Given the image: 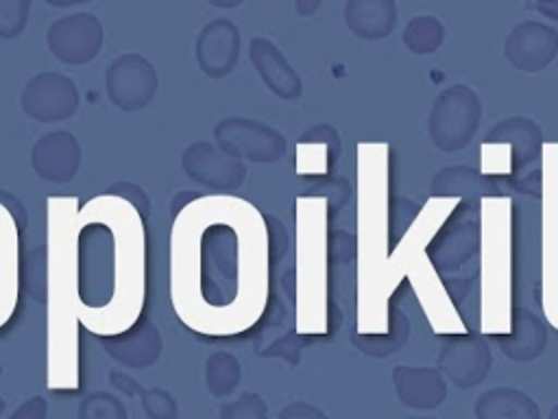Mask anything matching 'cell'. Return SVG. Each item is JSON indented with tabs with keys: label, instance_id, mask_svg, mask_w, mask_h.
Here are the masks:
<instances>
[{
	"label": "cell",
	"instance_id": "obj_1",
	"mask_svg": "<svg viewBox=\"0 0 558 419\" xmlns=\"http://www.w3.org/2000/svg\"><path fill=\"white\" fill-rule=\"evenodd\" d=\"M266 216L233 192L196 194L172 214L170 306L194 334L229 338L253 330L270 301Z\"/></svg>",
	"mask_w": 558,
	"mask_h": 419
},
{
	"label": "cell",
	"instance_id": "obj_2",
	"mask_svg": "<svg viewBox=\"0 0 558 419\" xmlns=\"http://www.w3.org/2000/svg\"><path fill=\"white\" fill-rule=\"evenodd\" d=\"M144 214L126 199L102 192L76 214L78 321L94 336L131 327L146 306Z\"/></svg>",
	"mask_w": 558,
	"mask_h": 419
},
{
	"label": "cell",
	"instance_id": "obj_3",
	"mask_svg": "<svg viewBox=\"0 0 558 419\" xmlns=\"http://www.w3.org/2000/svg\"><path fill=\"white\" fill-rule=\"evenodd\" d=\"M76 196H48V284H46V386L54 393L81 388V336L76 303Z\"/></svg>",
	"mask_w": 558,
	"mask_h": 419
},
{
	"label": "cell",
	"instance_id": "obj_4",
	"mask_svg": "<svg viewBox=\"0 0 558 419\" xmlns=\"http://www.w3.org/2000/svg\"><path fill=\"white\" fill-rule=\"evenodd\" d=\"M329 201L318 194L296 199V266L294 306L296 332L312 338L331 334L342 319L329 301Z\"/></svg>",
	"mask_w": 558,
	"mask_h": 419
},
{
	"label": "cell",
	"instance_id": "obj_5",
	"mask_svg": "<svg viewBox=\"0 0 558 419\" xmlns=\"http://www.w3.org/2000/svg\"><path fill=\"white\" fill-rule=\"evenodd\" d=\"M482 301L486 334L499 332V319L510 327V316L504 314V301L510 306L512 284V220L510 203L504 196L482 199Z\"/></svg>",
	"mask_w": 558,
	"mask_h": 419
},
{
	"label": "cell",
	"instance_id": "obj_6",
	"mask_svg": "<svg viewBox=\"0 0 558 419\" xmlns=\"http://www.w3.org/2000/svg\"><path fill=\"white\" fill-rule=\"evenodd\" d=\"M484 223L482 199H462L427 238L423 255L436 273H453L462 268L482 249Z\"/></svg>",
	"mask_w": 558,
	"mask_h": 419
},
{
	"label": "cell",
	"instance_id": "obj_7",
	"mask_svg": "<svg viewBox=\"0 0 558 419\" xmlns=\"http://www.w3.org/2000/svg\"><path fill=\"white\" fill-rule=\"evenodd\" d=\"M484 144L510 146L508 181L514 190L541 199L543 188V131L527 116H508L499 120L486 135Z\"/></svg>",
	"mask_w": 558,
	"mask_h": 419
},
{
	"label": "cell",
	"instance_id": "obj_8",
	"mask_svg": "<svg viewBox=\"0 0 558 419\" xmlns=\"http://www.w3.org/2000/svg\"><path fill=\"white\" fill-rule=\"evenodd\" d=\"M541 292L545 316L558 330V142L543 146Z\"/></svg>",
	"mask_w": 558,
	"mask_h": 419
},
{
	"label": "cell",
	"instance_id": "obj_9",
	"mask_svg": "<svg viewBox=\"0 0 558 419\" xmlns=\"http://www.w3.org/2000/svg\"><path fill=\"white\" fill-rule=\"evenodd\" d=\"M482 120V100L464 83L445 87L432 103L427 116V135L442 153H456L471 144Z\"/></svg>",
	"mask_w": 558,
	"mask_h": 419
},
{
	"label": "cell",
	"instance_id": "obj_10",
	"mask_svg": "<svg viewBox=\"0 0 558 419\" xmlns=\"http://www.w3.org/2000/svg\"><path fill=\"white\" fill-rule=\"evenodd\" d=\"M214 142L229 155L253 164H275L288 148L281 131L242 116L218 120L214 127Z\"/></svg>",
	"mask_w": 558,
	"mask_h": 419
},
{
	"label": "cell",
	"instance_id": "obj_11",
	"mask_svg": "<svg viewBox=\"0 0 558 419\" xmlns=\"http://www.w3.org/2000/svg\"><path fill=\"white\" fill-rule=\"evenodd\" d=\"M436 367L456 388H473L482 384L493 367L488 338L482 332H453L445 338Z\"/></svg>",
	"mask_w": 558,
	"mask_h": 419
},
{
	"label": "cell",
	"instance_id": "obj_12",
	"mask_svg": "<svg viewBox=\"0 0 558 419\" xmlns=\"http://www.w3.org/2000/svg\"><path fill=\"white\" fill-rule=\"evenodd\" d=\"M157 87L159 76L155 65L137 52H124L107 65V98L122 111H140L148 107L157 94Z\"/></svg>",
	"mask_w": 558,
	"mask_h": 419
},
{
	"label": "cell",
	"instance_id": "obj_13",
	"mask_svg": "<svg viewBox=\"0 0 558 419\" xmlns=\"http://www.w3.org/2000/svg\"><path fill=\"white\" fill-rule=\"evenodd\" d=\"M20 105L35 122H61L78 111L81 94L68 74L44 70L26 81Z\"/></svg>",
	"mask_w": 558,
	"mask_h": 419
},
{
	"label": "cell",
	"instance_id": "obj_14",
	"mask_svg": "<svg viewBox=\"0 0 558 419\" xmlns=\"http://www.w3.org/2000/svg\"><path fill=\"white\" fill-rule=\"evenodd\" d=\"M105 31L94 13L81 11L59 17L46 33L52 57L65 65H85L94 61L102 48Z\"/></svg>",
	"mask_w": 558,
	"mask_h": 419
},
{
	"label": "cell",
	"instance_id": "obj_15",
	"mask_svg": "<svg viewBox=\"0 0 558 419\" xmlns=\"http://www.w3.org/2000/svg\"><path fill=\"white\" fill-rule=\"evenodd\" d=\"M181 168L192 181L211 192H235L246 179L244 161L207 140L192 142L181 153Z\"/></svg>",
	"mask_w": 558,
	"mask_h": 419
},
{
	"label": "cell",
	"instance_id": "obj_16",
	"mask_svg": "<svg viewBox=\"0 0 558 419\" xmlns=\"http://www.w3.org/2000/svg\"><path fill=\"white\" fill-rule=\"evenodd\" d=\"M504 57L521 74L543 72L558 57V31L536 20L519 22L504 39Z\"/></svg>",
	"mask_w": 558,
	"mask_h": 419
},
{
	"label": "cell",
	"instance_id": "obj_17",
	"mask_svg": "<svg viewBox=\"0 0 558 419\" xmlns=\"http://www.w3.org/2000/svg\"><path fill=\"white\" fill-rule=\"evenodd\" d=\"M240 50H242V35L240 28L227 20L218 17L207 22L194 44V57L198 70L207 79H225L229 76L238 61H240Z\"/></svg>",
	"mask_w": 558,
	"mask_h": 419
},
{
	"label": "cell",
	"instance_id": "obj_18",
	"mask_svg": "<svg viewBox=\"0 0 558 419\" xmlns=\"http://www.w3.org/2000/svg\"><path fill=\"white\" fill-rule=\"evenodd\" d=\"M81 142L65 129L44 133L31 148L35 175L50 183L72 181L81 168Z\"/></svg>",
	"mask_w": 558,
	"mask_h": 419
},
{
	"label": "cell",
	"instance_id": "obj_19",
	"mask_svg": "<svg viewBox=\"0 0 558 419\" xmlns=\"http://www.w3.org/2000/svg\"><path fill=\"white\" fill-rule=\"evenodd\" d=\"M100 345L107 351V356H111L116 362L129 369L153 367L163 349V340L157 325L144 314L131 327L111 336H100Z\"/></svg>",
	"mask_w": 558,
	"mask_h": 419
},
{
	"label": "cell",
	"instance_id": "obj_20",
	"mask_svg": "<svg viewBox=\"0 0 558 419\" xmlns=\"http://www.w3.org/2000/svg\"><path fill=\"white\" fill-rule=\"evenodd\" d=\"M20 225L0 203V330L13 319L22 286Z\"/></svg>",
	"mask_w": 558,
	"mask_h": 419
},
{
	"label": "cell",
	"instance_id": "obj_21",
	"mask_svg": "<svg viewBox=\"0 0 558 419\" xmlns=\"http://www.w3.org/2000/svg\"><path fill=\"white\" fill-rule=\"evenodd\" d=\"M490 338L512 362H532L541 358L547 347V327L530 308L514 306L510 312V327L490 334Z\"/></svg>",
	"mask_w": 558,
	"mask_h": 419
},
{
	"label": "cell",
	"instance_id": "obj_22",
	"mask_svg": "<svg viewBox=\"0 0 558 419\" xmlns=\"http://www.w3.org/2000/svg\"><path fill=\"white\" fill-rule=\"evenodd\" d=\"M248 59L262 83L281 100H296L303 94V81L283 52L266 37H253Z\"/></svg>",
	"mask_w": 558,
	"mask_h": 419
},
{
	"label": "cell",
	"instance_id": "obj_23",
	"mask_svg": "<svg viewBox=\"0 0 558 419\" xmlns=\"http://www.w3.org/2000/svg\"><path fill=\"white\" fill-rule=\"evenodd\" d=\"M392 386L397 399L414 410H434L447 399V378L438 367L397 364Z\"/></svg>",
	"mask_w": 558,
	"mask_h": 419
},
{
	"label": "cell",
	"instance_id": "obj_24",
	"mask_svg": "<svg viewBox=\"0 0 558 419\" xmlns=\"http://www.w3.org/2000/svg\"><path fill=\"white\" fill-rule=\"evenodd\" d=\"M429 194L432 199H488L504 196V188L495 175L458 164L445 166L432 175Z\"/></svg>",
	"mask_w": 558,
	"mask_h": 419
},
{
	"label": "cell",
	"instance_id": "obj_25",
	"mask_svg": "<svg viewBox=\"0 0 558 419\" xmlns=\"http://www.w3.org/2000/svg\"><path fill=\"white\" fill-rule=\"evenodd\" d=\"M340 155V135L331 124H314L296 142V170L305 179L329 175Z\"/></svg>",
	"mask_w": 558,
	"mask_h": 419
},
{
	"label": "cell",
	"instance_id": "obj_26",
	"mask_svg": "<svg viewBox=\"0 0 558 419\" xmlns=\"http://www.w3.org/2000/svg\"><path fill=\"white\" fill-rule=\"evenodd\" d=\"M344 24L351 35L364 41L388 37L397 26L395 0H347Z\"/></svg>",
	"mask_w": 558,
	"mask_h": 419
},
{
	"label": "cell",
	"instance_id": "obj_27",
	"mask_svg": "<svg viewBox=\"0 0 558 419\" xmlns=\"http://www.w3.org/2000/svg\"><path fill=\"white\" fill-rule=\"evenodd\" d=\"M477 419H538V404L521 388L493 386L484 391L473 406Z\"/></svg>",
	"mask_w": 558,
	"mask_h": 419
},
{
	"label": "cell",
	"instance_id": "obj_28",
	"mask_svg": "<svg viewBox=\"0 0 558 419\" xmlns=\"http://www.w3.org/2000/svg\"><path fill=\"white\" fill-rule=\"evenodd\" d=\"M386 316H388V325H386L384 334L381 332H375V334L353 332L351 345L371 358H386V356L399 351L410 338V319L397 306L395 297L388 301Z\"/></svg>",
	"mask_w": 558,
	"mask_h": 419
},
{
	"label": "cell",
	"instance_id": "obj_29",
	"mask_svg": "<svg viewBox=\"0 0 558 419\" xmlns=\"http://www.w3.org/2000/svg\"><path fill=\"white\" fill-rule=\"evenodd\" d=\"M242 380V364L229 351H214L205 360V386L214 397H229Z\"/></svg>",
	"mask_w": 558,
	"mask_h": 419
},
{
	"label": "cell",
	"instance_id": "obj_30",
	"mask_svg": "<svg viewBox=\"0 0 558 419\" xmlns=\"http://www.w3.org/2000/svg\"><path fill=\"white\" fill-rule=\"evenodd\" d=\"M401 41L414 55H432L445 41V26L434 15H416L405 24Z\"/></svg>",
	"mask_w": 558,
	"mask_h": 419
},
{
	"label": "cell",
	"instance_id": "obj_31",
	"mask_svg": "<svg viewBox=\"0 0 558 419\" xmlns=\"http://www.w3.org/2000/svg\"><path fill=\"white\" fill-rule=\"evenodd\" d=\"M423 207L414 203L408 196L401 194H388V205H386V229H388V244L395 249L405 234L414 227V220L421 216Z\"/></svg>",
	"mask_w": 558,
	"mask_h": 419
},
{
	"label": "cell",
	"instance_id": "obj_32",
	"mask_svg": "<svg viewBox=\"0 0 558 419\" xmlns=\"http://www.w3.org/2000/svg\"><path fill=\"white\" fill-rule=\"evenodd\" d=\"M22 284L37 303H46V284H48V251L46 244L26 253L22 262Z\"/></svg>",
	"mask_w": 558,
	"mask_h": 419
},
{
	"label": "cell",
	"instance_id": "obj_33",
	"mask_svg": "<svg viewBox=\"0 0 558 419\" xmlns=\"http://www.w3.org/2000/svg\"><path fill=\"white\" fill-rule=\"evenodd\" d=\"M78 417L81 419H126V408L124 404L107 393V391H98L87 395L81 406H78Z\"/></svg>",
	"mask_w": 558,
	"mask_h": 419
},
{
	"label": "cell",
	"instance_id": "obj_34",
	"mask_svg": "<svg viewBox=\"0 0 558 419\" xmlns=\"http://www.w3.org/2000/svg\"><path fill=\"white\" fill-rule=\"evenodd\" d=\"M31 0H0V37L15 39L28 24Z\"/></svg>",
	"mask_w": 558,
	"mask_h": 419
},
{
	"label": "cell",
	"instance_id": "obj_35",
	"mask_svg": "<svg viewBox=\"0 0 558 419\" xmlns=\"http://www.w3.org/2000/svg\"><path fill=\"white\" fill-rule=\"evenodd\" d=\"M220 419H266L268 406L257 393H242L238 399L218 408Z\"/></svg>",
	"mask_w": 558,
	"mask_h": 419
},
{
	"label": "cell",
	"instance_id": "obj_36",
	"mask_svg": "<svg viewBox=\"0 0 558 419\" xmlns=\"http://www.w3.org/2000/svg\"><path fill=\"white\" fill-rule=\"evenodd\" d=\"M140 402L150 419H177L179 415L174 397L163 388H142Z\"/></svg>",
	"mask_w": 558,
	"mask_h": 419
},
{
	"label": "cell",
	"instance_id": "obj_37",
	"mask_svg": "<svg viewBox=\"0 0 558 419\" xmlns=\"http://www.w3.org/2000/svg\"><path fill=\"white\" fill-rule=\"evenodd\" d=\"M357 255V238L349 231H331L329 234V258L338 262H349Z\"/></svg>",
	"mask_w": 558,
	"mask_h": 419
},
{
	"label": "cell",
	"instance_id": "obj_38",
	"mask_svg": "<svg viewBox=\"0 0 558 419\" xmlns=\"http://www.w3.org/2000/svg\"><path fill=\"white\" fill-rule=\"evenodd\" d=\"M105 192H111V194H118V196L131 201L144 216L150 212V199H148V194L144 192V188H140V185L133 183V181H116V183H111Z\"/></svg>",
	"mask_w": 558,
	"mask_h": 419
},
{
	"label": "cell",
	"instance_id": "obj_39",
	"mask_svg": "<svg viewBox=\"0 0 558 419\" xmlns=\"http://www.w3.org/2000/svg\"><path fill=\"white\" fill-rule=\"evenodd\" d=\"M266 223H268V238H270V258H272V264H275L288 251V231L272 216L266 218Z\"/></svg>",
	"mask_w": 558,
	"mask_h": 419
},
{
	"label": "cell",
	"instance_id": "obj_40",
	"mask_svg": "<svg viewBox=\"0 0 558 419\" xmlns=\"http://www.w3.org/2000/svg\"><path fill=\"white\" fill-rule=\"evenodd\" d=\"M279 419H327V412L310 402H292L279 410Z\"/></svg>",
	"mask_w": 558,
	"mask_h": 419
},
{
	"label": "cell",
	"instance_id": "obj_41",
	"mask_svg": "<svg viewBox=\"0 0 558 419\" xmlns=\"http://www.w3.org/2000/svg\"><path fill=\"white\" fill-rule=\"evenodd\" d=\"M46 415H48V402L44 397L35 395V397L26 399L24 404H20L13 410L11 419H46Z\"/></svg>",
	"mask_w": 558,
	"mask_h": 419
},
{
	"label": "cell",
	"instance_id": "obj_42",
	"mask_svg": "<svg viewBox=\"0 0 558 419\" xmlns=\"http://www.w3.org/2000/svg\"><path fill=\"white\" fill-rule=\"evenodd\" d=\"M0 203L13 214V218L17 220V225H20V229H24L26 227V210H24V205H22V201L20 199H15L11 192H7V190H0Z\"/></svg>",
	"mask_w": 558,
	"mask_h": 419
},
{
	"label": "cell",
	"instance_id": "obj_43",
	"mask_svg": "<svg viewBox=\"0 0 558 419\" xmlns=\"http://www.w3.org/2000/svg\"><path fill=\"white\" fill-rule=\"evenodd\" d=\"M109 382H111L118 391H122L124 395H140V391H142V386H140L133 378H129L126 373H120V371H111V373H109Z\"/></svg>",
	"mask_w": 558,
	"mask_h": 419
},
{
	"label": "cell",
	"instance_id": "obj_44",
	"mask_svg": "<svg viewBox=\"0 0 558 419\" xmlns=\"http://www.w3.org/2000/svg\"><path fill=\"white\" fill-rule=\"evenodd\" d=\"M527 9L558 22V0H527Z\"/></svg>",
	"mask_w": 558,
	"mask_h": 419
},
{
	"label": "cell",
	"instance_id": "obj_45",
	"mask_svg": "<svg viewBox=\"0 0 558 419\" xmlns=\"http://www.w3.org/2000/svg\"><path fill=\"white\" fill-rule=\"evenodd\" d=\"M323 4V0H294V7H296V13L301 17H310L318 11V7Z\"/></svg>",
	"mask_w": 558,
	"mask_h": 419
},
{
	"label": "cell",
	"instance_id": "obj_46",
	"mask_svg": "<svg viewBox=\"0 0 558 419\" xmlns=\"http://www.w3.org/2000/svg\"><path fill=\"white\" fill-rule=\"evenodd\" d=\"M44 2L54 9H65V7H74V4H85L89 0H44Z\"/></svg>",
	"mask_w": 558,
	"mask_h": 419
},
{
	"label": "cell",
	"instance_id": "obj_47",
	"mask_svg": "<svg viewBox=\"0 0 558 419\" xmlns=\"http://www.w3.org/2000/svg\"><path fill=\"white\" fill-rule=\"evenodd\" d=\"M244 0H207V4L218 7V9H235L240 7Z\"/></svg>",
	"mask_w": 558,
	"mask_h": 419
},
{
	"label": "cell",
	"instance_id": "obj_48",
	"mask_svg": "<svg viewBox=\"0 0 558 419\" xmlns=\"http://www.w3.org/2000/svg\"><path fill=\"white\" fill-rule=\"evenodd\" d=\"M547 419H558V404L549 410V415H547Z\"/></svg>",
	"mask_w": 558,
	"mask_h": 419
},
{
	"label": "cell",
	"instance_id": "obj_49",
	"mask_svg": "<svg viewBox=\"0 0 558 419\" xmlns=\"http://www.w3.org/2000/svg\"><path fill=\"white\" fill-rule=\"evenodd\" d=\"M4 412V402H2V397H0V415Z\"/></svg>",
	"mask_w": 558,
	"mask_h": 419
}]
</instances>
